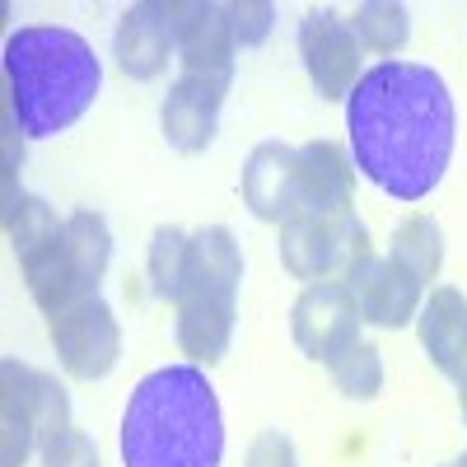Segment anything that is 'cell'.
Wrapping results in <instances>:
<instances>
[{
  "label": "cell",
  "instance_id": "6da1fadb",
  "mask_svg": "<svg viewBox=\"0 0 467 467\" xmlns=\"http://www.w3.org/2000/svg\"><path fill=\"white\" fill-rule=\"evenodd\" d=\"M346 131L356 173L398 202H425L449 173L458 108L435 66L393 57L346 94Z\"/></svg>",
  "mask_w": 467,
  "mask_h": 467
},
{
  "label": "cell",
  "instance_id": "5b68a950",
  "mask_svg": "<svg viewBox=\"0 0 467 467\" xmlns=\"http://www.w3.org/2000/svg\"><path fill=\"white\" fill-rule=\"evenodd\" d=\"M169 24H173V52L187 80H202L220 94L234 85V28L229 10L215 0H169Z\"/></svg>",
  "mask_w": 467,
  "mask_h": 467
},
{
  "label": "cell",
  "instance_id": "ba28073f",
  "mask_svg": "<svg viewBox=\"0 0 467 467\" xmlns=\"http://www.w3.org/2000/svg\"><path fill=\"white\" fill-rule=\"evenodd\" d=\"M360 37L350 28V19H341L337 10H308L299 19V61L314 80L318 99L337 103L360 85Z\"/></svg>",
  "mask_w": 467,
  "mask_h": 467
},
{
  "label": "cell",
  "instance_id": "603a6c76",
  "mask_svg": "<svg viewBox=\"0 0 467 467\" xmlns=\"http://www.w3.org/2000/svg\"><path fill=\"white\" fill-rule=\"evenodd\" d=\"M33 449H37L33 416L19 398V388L0 379V467H24Z\"/></svg>",
  "mask_w": 467,
  "mask_h": 467
},
{
  "label": "cell",
  "instance_id": "4fadbf2b",
  "mask_svg": "<svg viewBox=\"0 0 467 467\" xmlns=\"http://www.w3.org/2000/svg\"><path fill=\"white\" fill-rule=\"evenodd\" d=\"M416 332H420L425 356L435 360V369L462 383L467 379V295L453 285L431 290L416 314Z\"/></svg>",
  "mask_w": 467,
  "mask_h": 467
},
{
  "label": "cell",
  "instance_id": "30bf717a",
  "mask_svg": "<svg viewBox=\"0 0 467 467\" xmlns=\"http://www.w3.org/2000/svg\"><path fill=\"white\" fill-rule=\"evenodd\" d=\"M112 57L127 80H160L169 57H173V24H169V0H140L127 5L112 33Z\"/></svg>",
  "mask_w": 467,
  "mask_h": 467
},
{
  "label": "cell",
  "instance_id": "9a60e30c",
  "mask_svg": "<svg viewBox=\"0 0 467 467\" xmlns=\"http://www.w3.org/2000/svg\"><path fill=\"white\" fill-rule=\"evenodd\" d=\"M220 103H224L220 89H211V85H202V80H187V75H178L173 89L164 94V108H160L164 140H169L178 154H202V150L215 140Z\"/></svg>",
  "mask_w": 467,
  "mask_h": 467
},
{
  "label": "cell",
  "instance_id": "44dd1931",
  "mask_svg": "<svg viewBox=\"0 0 467 467\" xmlns=\"http://www.w3.org/2000/svg\"><path fill=\"white\" fill-rule=\"evenodd\" d=\"M350 28H356L360 47L393 61V52H402L407 37H411V15L398 0H365V5H356V15H350Z\"/></svg>",
  "mask_w": 467,
  "mask_h": 467
},
{
  "label": "cell",
  "instance_id": "ac0fdd59",
  "mask_svg": "<svg viewBox=\"0 0 467 467\" xmlns=\"http://www.w3.org/2000/svg\"><path fill=\"white\" fill-rule=\"evenodd\" d=\"M66 248H70V262H75V276L89 295H99V281L112 262V229L99 211H75L66 215Z\"/></svg>",
  "mask_w": 467,
  "mask_h": 467
},
{
  "label": "cell",
  "instance_id": "8992f818",
  "mask_svg": "<svg viewBox=\"0 0 467 467\" xmlns=\"http://www.w3.org/2000/svg\"><path fill=\"white\" fill-rule=\"evenodd\" d=\"M52 346L70 379L94 383V379H108L117 360H122V327H117V314L108 308V299L89 295L52 318Z\"/></svg>",
  "mask_w": 467,
  "mask_h": 467
},
{
  "label": "cell",
  "instance_id": "484cf974",
  "mask_svg": "<svg viewBox=\"0 0 467 467\" xmlns=\"http://www.w3.org/2000/svg\"><path fill=\"white\" fill-rule=\"evenodd\" d=\"M43 467H99V449L85 431H66L57 444L43 449Z\"/></svg>",
  "mask_w": 467,
  "mask_h": 467
},
{
  "label": "cell",
  "instance_id": "2e32d148",
  "mask_svg": "<svg viewBox=\"0 0 467 467\" xmlns=\"http://www.w3.org/2000/svg\"><path fill=\"white\" fill-rule=\"evenodd\" d=\"M0 379L19 388V398H24L28 416H33V431H37V449H47L66 431H75L70 425V398H66V388L52 374L33 369L24 360H0Z\"/></svg>",
  "mask_w": 467,
  "mask_h": 467
},
{
  "label": "cell",
  "instance_id": "d6986e66",
  "mask_svg": "<svg viewBox=\"0 0 467 467\" xmlns=\"http://www.w3.org/2000/svg\"><path fill=\"white\" fill-rule=\"evenodd\" d=\"M393 257L398 266H407L411 276L420 281V285H431L435 276H440V266H444V229H440V220H431V215H407L398 229H393Z\"/></svg>",
  "mask_w": 467,
  "mask_h": 467
},
{
  "label": "cell",
  "instance_id": "f546056e",
  "mask_svg": "<svg viewBox=\"0 0 467 467\" xmlns=\"http://www.w3.org/2000/svg\"><path fill=\"white\" fill-rule=\"evenodd\" d=\"M449 467H453V462H449Z\"/></svg>",
  "mask_w": 467,
  "mask_h": 467
},
{
  "label": "cell",
  "instance_id": "cb8c5ba5",
  "mask_svg": "<svg viewBox=\"0 0 467 467\" xmlns=\"http://www.w3.org/2000/svg\"><path fill=\"white\" fill-rule=\"evenodd\" d=\"M327 369H332V383L341 388L346 398L369 402V398H379V388H383V350L374 341H356Z\"/></svg>",
  "mask_w": 467,
  "mask_h": 467
},
{
  "label": "cell",
  "instance_id": "7c38bea8",
  "mask_svg": "<svg viewBox=\"0 0 467 467\" xmlns=\"http://www.w3.org/2000/svg\"><path fill=\"white\" fill-rule=\"evenodd\" d=\"M295 160L299 145L285 140H262L248 164H244V202L266 224H290L299 215V192H295Z\"/></svg>",
  "mask_w": 467,
  "mask_h": 467
},
{
  "label": "cell",
  "instance_id": "8fae6325",
  "mask_svg": "<svg viewBox=\"0 0 467 467\" xmlns=\"http://www.w3.org/2000/svg\"><path fill=\"white\" fill-rule=\"evenodd\" d=\"M295 192H299V215L356 211V206H350V202H356V160H350L337 140H308V145H299Z\"/></svg>",
  "mask_w": 467,
  "mask_h": 467
},
{
  "label": "cell",
  "instance_id": "4316f807",
  "mask_svg": "<svg viewBox=\"0 0 467 467\" xmlns=\"http://www.w3.org/2000/svg\"><path fill=\"white\" fill-rule=\"evenodd\" d=\"M244 467H299V462H295V444H290V435H281V431H262V435L253 440Z\"/></svg>",
  "mask_w": 467,
  "mask_h": 467
},
{
  "label": "cell",
  "instance_id": "277c9868",
  "mask_svg": "<svg viewBox=\"0 0 467 467\" xmlns=\"http://www.w3.org/2000/svg\"><path fill=\"white\" fill-rule=\"evenodd\" d=\"M369 229L356 211L341 215H299L281 224V262L295 281H346V271L369 257Z\"/></svg>",
  "mask_w": 467,
  "mask_h": 467
},
{
  "label": "cell",
  "instance_id": "9c48e42d",
  "mask_svg": "<svg viewBox=\"0 0 467 467\" xmlns=\"http://www.w3.org/2000/svg\"><path fill=\"white\" fill-rule=\"evenodd\" d=\"M346 290L356 295L360 318L374 323V327H388V332L416 323L420 304H425V295H420L425 285L411 276V271L398 266L393 257H374V253L346 271Z\"/></svg>",
  "mask_w": 467,
  "mask_h": 467
},
{
  "label": "cell",
  "instance_id": "7a4b0ae2",
  "mask_svg": "<svg viewBox=\"0 0 467 467\" xmlns=\"http://www.w3.org/2000/svg\"><path fill=\"white\" fill-rule=\"evenodd\" d=\"M122 467H220L224 416L202 365H164L136 383L117 431Z\"/></svg>",
  "mask_w": 467,
  "mask_h": 467
},
{
  "label": "cell",
  "instance_id": "7402d4cb",
  "mask_svg": "<svg viewBox=\"0 0 467 467\" xmlns=\"http://www.w3.org/2000/svg\"><path fill=\"white\" fill-rule=\"evenodd\" d=\"M5 234H10L15 257L24 262L28 253H37L43 244L61 239V234H66V220H61L43 197H28V192H19V197L5 206Z\"/></svg>",
  "mask_w": 467,
  "mask_h": 467
},
{
  "label": "cell",
  "instance_id": "52a82bcc",
  "mask_svg": "<svg viewBox=\"0 0 467 467\" xmlns=\"http://www.w3.org/2000/svg\"><path fill=\"white\" fill-rule=\"evenodd\" d=\"M360 304L356 295L346 290V281H318L304 285V295L290 308V332L295 346L304 350L308 360L332 365L337 356H346L350 346L360 341Z\"/></svg>",
  "mask_w": 467,
  "mask_h": 467
},
{
  "label": "cell",
  "instance_id": "ffe728a7",
  "mask_svg": "<svg viewBox=\"0 0 467 467\" xmlns=\"http://www.w3.org/2000/svg\"><path fill=\"white\" fill-rule=\"evenodd\" d=\"M145 271H150V290L160 299H182L187 295V271H192V234L164 224L154 229L150 239V257H145Z\"/></svg>",
  "mask_w": 467,
  "mask_h": 467
},
{
  "label": "cell",
  "instance_id": "5bb4252c",
  "mask_svg": "<svg viewBox=\"0 0 467 467\" xmlns=\"http://www.w3.org/2000/svg\"><path fill=\"white\" fill-rule=\"evenodd\" d=\"M234 318H239V295H197L187 290L178 299V346L187 365H220L229 337H234Z\"/></svg>",
  "mask_w": 467,
  "mask_h": 467
},
{
  "label": "cell",
  "instance_id": "d4e9b609",
  "mask_svg": "<svg viewBox=\"0 0 467 467\" xmlns=\"http://www.w3.org/2000/svg\"><path fill=\"white\" fill-rule=\"evenodd\" d=\"M224 10H229V28L239 47H262L271 28H276V5H266V0H229Z\"/></svg>",
  "mask_w": 467,
  "mask_h": 467
},
{
  "label": "cell",
  "instance_id": "f1b7e54d",
  "mask_svg": "<svg viewBox=\"0 0 467 467\" xmlns=\"http://www.w3.org/2000/svg\"><path fill=\"white\" fill-rule=\"evenodd\" d=\"M453 467H467V453H462V458H458V462H453Z\"/></svg>",
  "mask_w": 467,
  "mask_h": 467
},
{
  "label": "cell",
  "instance_id": "e0dca14e",
  "mask_svg": "<svg viewBox=\"0 0 467 467\" xmlns=\"http://www.w3.org/2000/svg\"><path fill=\"white\" fill-rule=\"evenodd\" d=\"M244 281V253L234 229L211 224L192 234V271H187V290L197 295H239Z\"/></svg>",
  "mask_w": 467,
  "mask_h": 467
},
{
  "label": "cell",
  "instance_id": "83f0119b",
  "mask_svg": "<svg viewBox=\"0 0 467 467\" xmlns=\"http://www.w3.org/2000/svg\"><path fill=\"white\" fill-rule=\"evenodd\" d=\"M458 407H462V420H467V379L458 383Z\"/></svg>",
  "mask_w": 467,
  "mask_h": 467
},
{
  "label": "cell",
  "instance_id": "3957f363",
  "mask_svg": "<svg viewBox=\"0 0 467 467\" xmlns=\"http://www.w3.org/2000/svg\"><path fill=\"white\" fill-rule=\"evenodd\" d=\"M5 108L24 136H61L94 108L103 61L75 28L28 24L5 37Z\"/></svg>",
  "mask_w": 467,
  "mask_h": 467
}]
</instances>
